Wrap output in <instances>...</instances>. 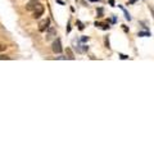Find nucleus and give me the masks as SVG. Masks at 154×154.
<instances>
[{"label": "nucleus", "mask_w": 154, "mask_h": 154, "mask_svg": "<svg viewBox=\"0 0 154 154\" xmlns=\"http://www.w3.org/2000/svg\"><path fill=\"white\" fill-rule=\"evenodd\" d=\"M44 11H45V9H44V5H42V4H40V3H37V4H36V7L33 8V11H32V12H33V13H32V17L35 18V19L40 18L42 14H44Z\"/></svg>", "instance_id": "nucleus-1"}, {"label": "nucleus", "mask_w": 154, "mask_h": 154, "mask_svg": "<svg viewBox=\"0 0 154 154\" xmlns=\"http://www.w3.org/2000/svg\"><path fill=\"white\" fill-rule=\"evenodd\" d=\"M51 49H53V51H54L55 54H59V53H62V42H60V38H57V40H54Z\"/></svg>", "instance_id": "nucleus-2"}, {"label": "nucleus", "mask_w": 154, "mask_h": 154, "mask_svg": "<svg viewBox=\"0 0 154 154\" xmlns=\"http://www.w3.org/2000/svg\"><path fill=\"white\" fill-rule=\"evenodd\" d=\"M49 25H50V19L49 18L42 19V21L40 22V25H38V31H40V32L46 31L48 28H49Z\"/></svg>", "instance_id": "nucleus-3"}, {"label": "nucleus", "mask_w": 154, "mask_h": 154, "mask_svg": "<svg viewBox=\"0 0 154 154\" xmlns=\"http://www.w3.org/2000/svg\"><path fill=\"white\" fill-rule=\"evenodd\" d=\"M55 36H57V30L51 27V28H49V30H48L45 38H46V41H50V40H54Z\"/></svg>", "instance_id": "nucleus-4"}, {"label": "nucleus", "mask_w": 154, "mask_h": 154, "mask_svg": "<svg viewBox=\"0 0 154 154\" xmlns=\"http://www.w3.org/2000/svg\"><path fill=\"white\" fill-rule=\"evenodd\" d=\"M38 3V0H30V2L27 3V7H26V9L27 11H33V8L36 7V4Z\"/></svg>", "instance_id": "nucleus-5"}, {"label": "nucleus", "mask_w": 154, "mask_h": 154, "mask_svg": "<svg viewBox=\"0 0 154 154\" xmlns=\"http://www.w3.org/2000/svg\"><path fill=\"white\" fill-rule=\"evenodd\" d=\"M66 53H67V58H68V59H72V60L75 59V55H73V53H72V50L69 49V48H67Z\"/></svg>", "instance_id": "nucleus-6"}, {"label": "nucleus", "mask_w": 154, "mask_h": 154, "mask_svg": "<svg viewBox=\"0 0 154 154\" xmlns=\"http://www.w3.org/2000/svg\"><path fill=\"white\" fill-rule=\"evenodd\" d=\"M7 49V46L5 45H3V44H0V51H3V50H5Z\"/></svg>", "instance_id": "nucleus-7"}, {"label": "nucleus", "mask_w": 154, "mask_h": 154, "mask_svg": "<svg viewBox=\"0 0 154 154\" xmlns=\"http://www.w3.org/2000/svg\"><path fill=\"white\" fill-rule=\"evenodd\" d=\"M0 59H9L8 55H0Z\"/></svg>", "instance_id": "nucleus-8"}, {"label": "nucleus", "mask_w": 154, "mask_h": 154, "mask_svg": "<svg viewBox=\"0 0 154 154\" xmlns=\"http://www.w3.org/2000/svg\"><path fill=\"white\" fill-rule=\"evenodd\" d=\"M90 2H99V0H90Z\"/></svg>", "instance_id": "nucleus-9"}]
</instances>
